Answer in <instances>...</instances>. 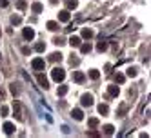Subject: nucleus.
<instances>
[{"label":"nucleus","mask_w":151,"mask_h":138,"mask_svg":"<svg viewBox=\"0 0 151 138\" xmlns=\"http://www.w3.org/2000/svg\"><path fill=\"white\" fill-rule=\"evenodd\" d=\"M49 2H51V4H57V2H58V0H49Z\"/></svg>","instance_id":"4c0bfd02"},{"label":"nucleus","mask_w":151,"mask_h":138,"mask_svg":"<svg viewBox=\"0 0 151 138\" xmlns=\"http://www.w3.org/2000/svg\"><path fill=\"white\" fill-rule=\"evenodd\" d=\"M96 49L102 53V51H106V49H107V44H106V42H99V44H96Z\"/></svg>","instance_id":"393cba45"},{"label":"nucleus","mask_w":151,"mask_h":138,"mask_svg":"<svg viewBox=\"0 0 151 138\" xmlns=\"http://www.w3.org/2000/svg\"><path fill=\"white\" fill-rule=\"evenodd\" d=\"M4 133H6L7 136H11V134L15 133V124H11V122H6V124H4Z\"/></svg>","instance_id":"39448f33"},{"label":"nucleus","mask_w":151,"mask_h":138,"mask_svg":"<svg viewBox=\"0 0 151 138\" xmlns=\"http://www.w3.org/2000/svg\"><path fill=\"white\" fill-rule=\"evenodd\" d=\"M49 58H51V62H60L62 60V55H60V53H53Z\"/></svg>","instance_id":"4be33fe9"},{"label":"nucleus","mask_w":151,"mask_h":138,"mask_svg":"<svg viewBox=\"0 0 151 138\" xmlns=\"http://www.w3.org/2000/svg\"><path fill=\"white\" fill-rule=\"evenodd\" d=\"M47 29L49 31H57L58 29V24L55 22V20H49V22H47Z\"/></svg>","instance_id":"f3484780"},{"label":"nucleus","mask_w":151,"mask_h":138,"mask_svg":"<svg viewBox=\"0 0 151 138\" xmlns=\"http://www.w3.org/2000/svg\"><path fill=\"white\" fill-rule=\"evenodd\" d=\"M7 113H9V107L7 105H2L0 107V116H7Z\"/></svg>","instance_id":"bb28decb"},{"label":"nucleus","mask_w":151,"mask_h":138,"mask_svg":"<svg viewBox=\"0 0 151 138\" xmlns=\"http://www.w3.org/2000/svg\"><path fill=\"white\" fill-rule=\"evenodd\" d=\"M99 113H100V114H107V113H109V107H107L106 104H100V105H99Z\"/></svg>","instance_id":"6ab92c4d"},{"label":"nucleus","mask_w":151,"mask_h":138,"mask_svg":"<svg viewBox=\"0 0 151 138\" xmlns=\"http://www.w3.org/2000/svg\"><path fill=\"white\" fill-rule=\"evenodd\" d=\"M68 44H69L71 47H78V46L82 44V40H80V36H71V38L68 40Z\"/></svg>","instance_id":"1a4fd4ad"},{"label":"nucleus","mask_w":151,"mask_h":138,"mask_svg":"<svg viewBox=\"0 0 151 138\" xmlns=\"http://www.w3.org/2000/svg\"><path fill=\"white\" fill-rule=\"evenodd\" d=\"M89 78H91V80H99V78H100V71L91 69V71H89Z\"/></svg>","instance_id":"dca6fc26"},{"label":"nucleus","mask_w":151,"mask_h":138,"mask_svg":"<svg viewBox=\"0 0 151 138\" xmlns=\"http://www.w3.org/2000/svg\"><path fill=\"white\" fill-rule=\"evenodd\" d=\"M69 62H71V66H77V64H78V60H77V58H71Z\"/></svg>","instance_id":"72a5a7b5"},{"label":"nucleus","mask_w":151,"mask_h":138,"mask_svg":"<svg viewBox=\"0 0 151 138\" xmlns=\"http://www.w3.org/2000/svg\"><path fill=\"white\" fill-rule=\"evenodd\" d=\"M42 9H44V6H42L40 2H35L33 6H31V11L37 13V15H38V13H42Z\"/></svg>","instance_id":"ddd939ff"},{"label":"nucleus","mask_w":151,"mask_h":138,"mask_svg":"<svg viewBox=\"0 0 151 138\" xmlns=\"http://www.w3.org/2000/svg\"><path fill=\"white\" fill-rule=\"evenodd\" d=\"M31 67H33L35 71H42V69L46 67L44 58H33V60H31Z\"/></svg>","instance_id":"f03ea898"},{"label":"nucleus","mask_w":151,"mask_h":138,"mask_svg":"<svg viewBox=\"0 0 151 138\" xmlns=\"http://www.w3.org/2000/svg\"><path fill=\"white\" fill-rule=\"evenodd\" d=\"M107 93H109V97L116 98L118 94H120V89H118V86H109V87H107Z\"/></svg>","instance_id":"6e6552de"},{"label":"nucleus","mask_w":151,"mask_h":138,"mask_svg":"<svg viewBox=\"0 0 151 138\" xmlns=\"http://www.w3.org/2000/svg\"><path fill=\"white\" fill-rule=\"evenodd\" d=\"M51 78L55 80V82H62L64 78H66V71H64L62 67H55L51 71Z\"/></svg>","instance_id":"f257e3e1"},{"label":"nucleus","mask_w":151,"mask_h":138,"mask_svg":"<svg viewBox=\"0 0 151 138\" xmlns=\"http://www.w3.org/2000/svg\"><path fill=\"white\" fill-rule=\"evenodd\" d=\"M88 125L91 127V129H93V127H96V125H99V118H89L88 120Z\"/></svg>","instance_id":"5701e85b"},{"label":"nucleus","mask_w":151,"mask_h":138,"mask_svg":"<svg viewBox=\"0 0 151 138\" xmlns=\"http://www.w3.org/2000/svg\"><path fill=\"white\" fill-rule=\"evenodd\" d=\"M80 104L84 105V107H91V105H93V94H89V93L82 94V98H80Z\"/></svg>","instance_id":"7ed1b4c3"},{"label":"nucleus","mask_w":151,"mask_h":138,"mask_svg":"<svg viewBox=\"0 0 151 138\" xmlns=\"http://www.w3.org/2000/svg\"><path fill=\"white\" fill-rule=\"evenodd\" d=\"M93 35H95V33H93L89 27H84V29H82V36H84V38H93Z\"/></svg>","instance_id":"2eb2a0df"},{"label":"nucleus","mask_w":151,"mask_h":138,"mask_svg":"<svg viewBox=\"0 0 151 138\" xmlns=\"http://www.w3.org/2000/svg\"><path fill=\"white\" fill-rule=\"evenodd\" d=\"M37 80H38V84H40V87H44V89H47V87H49V82H47V78H46L44 75H38V77H37Z\"/></svg>","instance_id":"9d476101"},{"label":"nucleus","mask_w":151,"mask_h":138,"mask_svg":"<svg viewBox=\"0 0 151 138\" xmlns=\"http://www.w3.org/2000/svg\"><path fill=\"white\" fill-rule=\"evenodd\" d=\"M15 116H17V120H24V116H22V107H20L18 102L15 104Z\"/></svg>","instance_id":"9b49d317"},{"label":"nucleus","mask_w":151,"mask_h":138,"mask_svg":"<svg viewBox=\"0 0 151 138\" xmlns=\"http://www.w3.org/2000/svg\"><path fill=\"white\" fill-rule=\"evenodd\" d=\"M22 36H24L26 40H33V38H35V29H33V27H24Z\"/></svg>","instance_id":"20e7f679"},{"label":"nucleus","mask_w":151,"mask_h":138,"mask_svg":"<svg viewBox=\"0 0 151 138\" xmlns=\"http://www.w3.org/2000/svg\"><path fill=\"white\" fill-rule=\"evenodd\" d=\"M0 58H2V55H0Z\"/></svg>","instance_id":"58836bf2"},{"label":"nucleus","mask_w":151,"mask_h":138,"mask_svg":"<svg viewBox=\"0 0 151 138\" xmlns=\"http://www.w3.org/2000/svg\"><path fill=\"white\" fill-rule=\"evenodd\" d=\"M104 134H106V136H113V134H115V127L109 125V124L104 125Z\"/></svg>","instance_id":"f8f14e48"},{"label":"nucleus","mask_w":151,"mask_h":138,"mask_svg":"<svg viewBox=\"0 0 151 138\" xmlns=\"http://www.w3.org/2000/svg\"><path fill=\"white\" fill-rule=\"evenodd\" d=\"M53 44H57V46H62V44H66V42H64V40H62L60 36H57L55 40H53Z\"/></svg>","instance_id":"7c9ffc66"},{"label":"nucleus","mask_w":151,"mask_h":138,"mask_svg":"<svg viewBox=\"0 0 151 138\" xmlns=\"http://www.w3.org/2000/svg\"><path fill=\"white\" fill-rule=\"evenodd\" d=\"M69 18H71V15H69L68 9H64V11L58 13V20H60V22H69Z\"/></svg>","instance_id":"0eeeda50"},{"label":"nucleus","mask_w":151,"mask_h":138,"mask_svg":"<svg viewBox=\"0 0 151 138\" xmlns=\"http://www.w3.org/2000/svg\"><path fill=\"white\" fill-rule=\"evenodd\" d=\"M88 134H89V136H99V133H96V131H89Z\"/></svg>","instance_id":"c9c22d12"},{"label":"nucleus","mask_w":151,"mask_h":138,"mask_svg":"<svg viewBox=\"0 0 151 138\" xmlns=\"http://www.w3.org/2000/svg\"><path fill=\"white\" fill-rule=\"evenodd\" d=\"M26 6H27L26 0H18V2H17V7L20 9V11H22V9H26Z\"/></svg>","instance_id":"c85d7f7f"},{"label":"nucleus","mask_w":151,"mask_h":138,"mask_svg":"<svg viewBox=\"0 0 151 138\" xmlns=\"http://www.w3.org/2000/svg\"><path fill=\"white\" fill-rule=\"evenodd\" d=\"M115 82L116 84H124L126 82V77L122 75V73H116V75H115Z\"/></svg>","instance_id":"a211bd4d"},{"label":"nucleus","mask_w":151,"mask_h":138,"mask_svg":"<svg viewBox=\"0 0 151 138\" xmlns=\"http://www.w3.org/2000/svg\"><path fill=\"white\" fill-rule=\"evenodd\" d=\"M71 114H73V118H75V120H82V118H84V113H82L80 109H73Z\"/></svg>","instance_id":"4468645a"},{"label":"nucleus","mask_w":151,"mask_h":138,"mask_svg":"<svg viewBox=\"0 0 151 138\" xmlns=\"http://www.w3.org/2000/svg\"><path fill=\"white\" fill-rule=\"evenodd\" d=\"M66 93H68V86H60V87L57 89V94H58V97H64Z\"/></svg>","instance_id":"412c9836"},{"label":"nucleus","mask_w":151,"mask_h":138,"mask_svg":"<svg viewBox=\"0 0 151 138\" xmlns=\"http://www.w3.org/2000/svg\"><path fill=\"white\" fill-rule=\"evenodd\" d=\"M0 7H7V0H0Z\"/></svg>","instance_id":"2f4dec72"},{"label":"nucleus","mask_w":151,"mask_h":138,"mask_svg":"<svg viewBox=\"0 0 151 138\" xmlns=\"http://www.w3.org/2000/svg\"><path fill=\"white\" fill-rule=\"evenodd\" d=\"M126 75H127L129 78H135V77H137V69H133V67H129V69H127V73H126Z\"/></svg>","instance_id":"a878e982"},{"label":"nucleus","mask_w":151,"mask_h":138,"mask_svg":"<svg viewBox=\"0 0 151 138\" xmlns=\"http://www.w3.org/2000/svg\"><path fill=\"white\" fill-rule=\"evenodd\" d=\"M11 93H13V94H17V93H18V89L15 87V84H11Z\"/></svg>","instance_id":"473e14b6"},{"label":"nucleus","mask_w":151,"mask_h":138,"mask_svg":"<svg viewBox=\"0 0 151 138\" xmlns=\"http://www.w3.org/2000/svg\"><path fill=\"white\" fill-rule=\"evenodd\" d=\"M0 100H4V93L2 91H0Z\"/></svg>","instance_id":"e433bc0d"},{"label":"nucleus","mask_w":151,"mask_h":138,"mask_svg":"<svg viewBox=\"0 0 151 138\" xmlns=\"http://www.w3.org/2000/svg\"><path fill=\"white\" fill-rule=\"evenodd\" d=\"M44 49H46V44H42V42H38V44L35 46V51H38V53H42Z\"/></svg>","instance_id":"cd10ccee"},{"label":"nucleus","mask_w":151,"mask_h":138,"mask_svg":"<svg viewBox=\"0 0 151 138\" xmlns=\"http://www.w3.org/2000/svg\"><path fill=\"white\" fill-rule=\"evenodd\" d=\"M20 22H22V18H20L18 15H13V16H11V24H15V26H18Z\"/></svg>","instance_id":"b1692460"},{"label":"nucleus","mask_w":151,"mask_h":138,"mask_svg":"<svg viewBox=\"0 0 151 138\" xmlns=\"http://www.w3.org/2000/svg\"><path fill=\"white\" fill-rule=\"evenodd\" d=\"M73 80L77 82V84H82V82L86 80V75H84L82 71H75V73H73Z\"/></svg>","instance_id":"423d86ee"},{"label":"nucleus","mask_w":151,"mask_h":138,"mask_svg":"<svg viewBox=\"0 0 151 138\" xmlns=\"http://www.w3.org/2000/svg\"><path fill=\"white\" fill-rule=\"evenodd\" d=\"M77 6H78V2H77V0H68V7H69V9H75Z\"/></svg>","instance_id":"c756f323"},{"label":"nucleus","mask_w":151,"mask_h":138,"mask_svg":"<svg viewBox=\"0 0 151 138\" xmlns=\"http://www.w3.org/2000/svg\"><path fill=\"white\" fill-rule=\"evenodd\" d=\"M80 51L84 53V55H86V53H89L91 51V44H89V42H88V44H80Z\"/></svg>","instance_id":"aec40b11"},{"label":"nucleus","mask_w":151,"mask_h":138,"mask_svg":"<svg viewBox=\"0 0 151 138\" xmlns=\"http://www.w3.org/2000/svg\"><path fill=\"white\" fill-rule=\"evenodd\" d=\"M22 53L24 55H29V47H22Z\"/></svg>","instance_id":"f704fd0d"}]
</instances>
